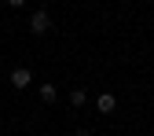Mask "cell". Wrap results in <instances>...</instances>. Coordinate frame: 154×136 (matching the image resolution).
Masks as SVG:
<instances>
[{
    "mask_svg": "<svg viewBox=\"0 0 154 136\" xmlns=\"http://www.w3.org/2000/svg\"><path fill=\"white\" fill-rule=\"evenodd\" d=\"M51 30V15H48V8H37L33 15H29V33H37V37H44Z\"/></svg>",
    "mask_w": 154,
    "mask_h": 136,
    "instance_id": "cell-1",
    "label": "cell"
},
{
    "mask_svg": "<svg viewBox=\"0 0 154 136\" xmlns=\"http://www.w3.org/2000/svg\"><path fill=\"white\" fill-rule=\"evenodd\" d=\"M11 85H15V88H29V85H33L29 66H15V70H11Z\"/></svg>",
    "mask_w": 154,
    "mask_h": 136,
    "instance_id": "cell-3",
    "label": "cell"
},
{
    "mask_svg": "<svg viewBox=\"0 0 154 136\" xmlns=\"http://www.w3.org/2000/svg\"><path fill=\"white\" fill-rule=\"evenodd\" d=\"M37 96H41V103H48V107H51V103H55V100H59V88H55V85H51V81H44V85H41V88H37Z\"/></svg>",
    "mask_w": 154,
    "mask_h": 136,
    "instance_id": "cell-4",
    "label": "cell"
},
{
    "mask_svg": "<svg viewBox=\"0 0 154 136\" xmlns=\"http://www.w3.org/2000/svg\"><path fill=\"white\" fill-rule=\"evenodd\" d=\"M88 103V92L85 88H70V107H85Z\"/></svg>",
    "mask_w": 154,
    "mask_h": 136,
    "instance_id": "cell-5",
    "label": "cell"
},
{
    "mask_svg": "<svg viewBox=\"0 0 154 136\" xmlns=\"http://www.w3.org/2000/svg\"><path fill=\"white\" fill-rule=\"evenodd\" d=\"M77 136H92V132H88V129H77Z\"/></svg>",
    "mask_w": 154,
    "mask_h": 136,
    "instance_id": "cell-7",
    "label": "cell"
},
{
    "mask_svg": "<svg viewBox=\"0 0 154 136\" xmlns=\"http://www.w3.org/2000/svg\"><path fill=\"white\" fill-rule=\"evenodd\" d=\"M95 110H99V114H114V110H118V96H114V92H99V96H95Z\"/></svg>",
    "mask_w": 154,
    "mask_h": 136,
    "instance_id": "cell-2",
    "label": "cell"
},
{
    "mask_svg": "<svg viewBox=\"0 0 154 136\" xmlns=\"http://www.w3.org/2000/svg\"><path fill=\"white\" fill-rule=\"evenodd\" d=\"M4 4H8V8H11V11H22V8H26V4H29V0H4Z\"/></svg>",
    "mask_w": 154,
    "mask_h": 136,
    "instance_id": "cell-6",
    "label": "cell"
}]
</instances>
